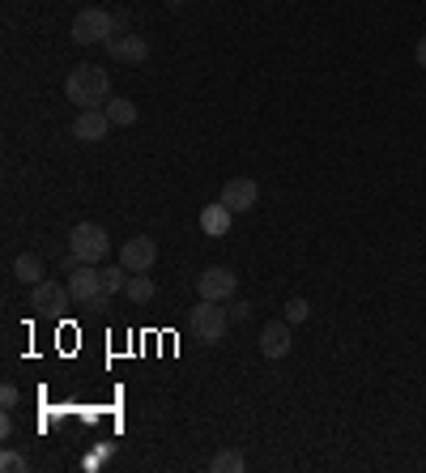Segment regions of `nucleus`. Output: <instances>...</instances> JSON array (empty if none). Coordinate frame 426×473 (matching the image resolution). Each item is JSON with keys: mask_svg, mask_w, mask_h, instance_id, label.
<instances>
[{"mask_svg": "<svg viewBox=\"0 0 426 473\" xmlns=\"http://www.w3.org/2000/svg\"><path fill=\"white\" fill-rule=\"evenodd\" d=\"M124 295L145 307V303L154 298V277H150V273H133V277H128V290H124Z\"/></svg>", "mask_w": 426, "mask_h": 473, "instance_id": "f3484780", "label": "nucleus"}, {"mask_svg": "<svg viewBox=\"0 0 426 473\" xmlns=\"http://www.w3.org/2000/svg\"><path fill=\"white\" fill-rule=\"evenodd\" d=\"M64 99L78 102V107H102V102L111 99V77H107V69L78 64V69L64 77Z\"/></svg>", "mask_w": 426, "mask_h": 473, "instance_id": "f257e3e1", "label": "nucleus"}, {"mask_svg": "<svg viewBox=\"0 0 426 473\" xmlns=\"http://www.w3.org/2000/svg\"><path fill=\"white\" fill-rule=\"evenodd\" d=\"M239 290V273L226 265H209L205 273H196V298H213V303H231Z\"/></svg>", "mask_w": 426, "mask_h": 473, "instance_id": "423d86ee", "label": "nucleus"}, {"mask_svg": "<svg viewBox=\"0 0 426 473\" xmlns=\"http://www.w3.org/2000/svg\"><path fill=\"white\" fill-rule=\"evenodd\" d=\"M196 222H201V231H205L209 239H222L226 231H231V209H226L222 200H217V205H205Z\"/></svg>", "mask_w": 426, "mask_h": 473, "instance_id": "ddd939ff", "label": "nucleus"}, {"mask_svg": "<svg viewBox=\"0 0 426 473\" xmlns=\"http://www.w3.org/2000/svg\"><path fill=\"white\" fill-rule=\"evenodd\" d=\"M69 290H73L78 307H107V298H111L98 265H81L78 273H69Z\"/></svg>", "mask_w": 426, "mask_h": 473, "instance_id": "20e7f679", "label": "nucleus"}, {"mask_svg": "<svg viewBox=\"0 0 426 473\" xmlns=\"http://www.w3.org/2000/svg\"><path fill=\"white\" fill-rule=\"evenodd\" d=\"M102 47H107V56L119 60V64H145V60H150L145 35H111Z\"/></svg>", "mask_w": 426, "mask_h": 473, "instance_id": "f8f14e48", "label": "nucleus"}, {"mask_svg": "<svg viewBox=\"0 0 426 473\" xmlns=\"http://www.w3.org/2000/svg\"><path fill=\"white\" fill-rule=\"evenodd\" d=\"M154 260H158V243L150 235H136L119 248V265H124L128 273H150Z\"/></svg>", "mask_w": 426, "mask_h": 473, "instance_id": "1a4fd4ad", "label": "nucleus"}, {"mask_svg": "<svg viewBox=\"0 0 426 473\" xmlns=\"http://www.w3.org/2000/svg\"><path fill=\"white\" fill-rule=\"evenodd\" d=\"M307 315H311V303H307V298H291V303H286V320H291V324H303Z\"/></svg>", "mask_w": 426, "mask_h": 473, "instance_id": "a211bd4d", "label": "nucleus"}, {"mask_svg": "<svg viewBox=\"0 0 426 473\" xmlns=\"http://www.w3.org/2000/svg\"><path fill=\"white\" fill-rule=\"evenodd\" d=\"M47 265H43V257H35V252H21L18 260H13V277H18L21 286H39V281H47Z\"/></svg>", "mask_w": 426, "mask_h": 473, "instance_id": "4468645a", "label": "nucleus"}, {"mask_svg": "<svg viewBox=\"0 0 426 473\" xmlns=\"http://www.w3.org/2000/svg\"><path fill=\"white\" fill-rule=\"evenodd\" d=\"M414 56H418V64H422V69H426V35H422V39H418V47H414Z\"/></svg>", "mask_w": 426, "mask_h": 473, "instance_id": "4be33fe9", "label": "nucleus"}, {"mask_svg": "<svg viewBox=\"0 0 426 473\" xmlns=\"http://www.w3.org/2000/svg\"><path fill=\"white\" fill-rule=\"evenodd\" d=\"M167 4H171V9H179V4H188V0H167Z\"/></svg>", "mask_w": 426, "mask_h": 473, "instance_id": "5701e85b", "label": "nucleus"}, {"mask_svg": "<svg viewBox=\"0 0 426 473\" xmlns=\"http://www.w3.org/2000/svg\"><path fill=\"white\" fill-rule=\"evenodd\" d=\"M291 350H294V333H291V320L286 315L260 329V355L269 358V363H282Z\"/></svg>", "mask_w": 426, "mask_h": 473, "instance_id": "6e6552de", "label": "nucleus"}, {"mask_svg": "<svg viewBox=\"0 0 426 473\" xmlns=\"http://www.w3.org/2000/svg\"><path fill=\"white\" fill-rule=\"evenodd\" d=\"M222 205L231 209V214H248V209H256V200H260V183L248 175L239 179H226V188H222Z\"/></svg>", "mask_w": 426, "mask_h": 473, "instance_id": "9d476101", "label": "nucleus"}, {"mask_svg": "<svg viewBox=\"0 0 426 473\" xmlns=\"http://www.w3.org/2000/svg\"><path fill=\"white\" fill-rule=\"evenodd\" d=\"M116 124L107 116V107H81L78 119H73V137L78 141H102Z\"/></svg>", "mask_w": 426, "mask_h": 473, "instance_id": "9b49d317", "label": "nucleus"}, {"mask_svg": "<svg viewBox=\"0 0 426 473\" xmlns=\"http://www.w3.org/2000/svg\"><path fill=\"white\" fill-rule=\"evenodd\" d=\"M73 43L78 47H94V43H107L111 35H116V18L107 13V9H98V4H90V9H81L78 18H73Z\"/></svg>", "mask_w": 426, "mask_h": 473, "instance_id": "7ed1b4c3", "label": "nucleus"}, {"mask_svg": "<svg viewBox=\"0 0 426 473\" xmlns=\"http://www.w3.org/2000/svg\"><path fill=\"white\" fill-rule=\"evenodd\" d=\"M193 329L205 346H217L226 337V329H231V312L217 307L213 298H201V307H193Z\"/></svg>", "mask_w": 426, "mask_h": 473, "instance_id": "39448f33", "label": "nucleus"}, {"mask_svg": "<svg viewBox=\"0 0 426 473\" xmlns=\"http://www.w3.org/2000/svg\"><path fill=\"white\" fill-rule=\"evenodd\" d=\"M209 469L213 473H243V469H248V461H243L239 448H222V453L209 461Z\"/></svg>", "mask_w": 426, "mask_h": 473, "instance_id": "dca6fc26", "label": "nucleus"}, {"mask_svg": "<svg viewBox=\"0 0 426 473\" xmlns=\"http://www.w3.org/2000/svg\"><path fill=\"white\" fill-rule=\"evenodd\" d=\"M0 469H4V473H21V469H26V456L4 453V456H0Z\"/></svg>", "mask_w": 426, "mask_h": 473, "instance_id": "6ab92c4d", "label": "nucleus"}, {"mask_svg": "<svg viewBox=\"0 0 426 473\" xmlns=\"http://www.w3.org/2000/svg\"><path fill=\"white\" fill-rule=\"evenodd\" d=\"M248 315H252V303H248V298H231V320H234V324H239V320H248Z\"/></svg>", "mask_w": 426, "mask_h": 473, "instance_id": "aec40b11", "label": "nucleus"}, {"mask_svg": "<svg viewBox=\"0 0 426 473\" xmlns=\"http://www.w3.org/2000/svg\"><path fill=\"white\" fill-rule=\"evenodd\" d=\"M0 405H4V410H13V405H18V388H13V384H4V388H0Z\"/></svg>", "mask_w": 426, "mask_h": 473, "instance_id": "412c9836", "label": "nucleus"}, {"mask_svg": "<svg viewBox=\"0 0 426 473\" xmlns=\"http://www.w3.org/2000/svg\"><path fill=\"white\" fill-rule=\"evenodd\" d=\"M69 252L81 260V265H102L111 257V235L98 226V222H78L69 231Z\"/></svg>", "mask_w": 426, "mask_h": 473, "instance_id": "f03ea898", "label": "nucleus"}, {"mask_svg": "<svg viewBox=\"0 0 426 473\" xmlns=\"http://www.w3.org/2000/svg\"><path fill=\"white\" fill-rule=\"evenodd\" d=\"M102 107H107V116H111L116 128H133L136 124V102L133 99H107Z\"/></svg>", "mask_w": 426, "mask_h": 473, "instance_id": "2eb2a0df", "label": "nucleus"}, {"mask_svg": "<svg viewBox=\"0 0 426 473\" xmlns=\"http://www.w3.org/2000/svg\"><path fill=\"white\" fill-rule=\"evenodd\" d=\"M73 303V290H69V281L60 286V281H39V286H30V307H35V315H60L64 307Z\"/></svg>", "mask_w": 426, "mask_h": 473, "instance_id": "0eeeda50", "label": "nucleus"}]
</instances>
